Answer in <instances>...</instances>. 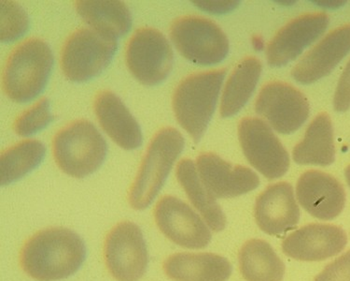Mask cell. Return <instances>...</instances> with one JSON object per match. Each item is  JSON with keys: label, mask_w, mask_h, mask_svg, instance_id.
I'll list each match as a JSON object with an SVG mask.
<instances>
[{"label": "cell", "mask_w": 350, "mask_h": 281, "mask_svg": "<svg viewBox=\"0 0 350 281\" xmlns=\"http://www.w3.org/2000/svg\"><path fill=\"white\" fill-rule=\"evenodd\" d=\"M85 258L83 240L70 229L56 227L42 230L25 242L20 264L34 280L56 281L75 274Z\"/></svg>", "instance_id": "cell-1"}, {"label": "cell", "mask_w": 350, "mask_h": 281, "mask_svg": "<svg viewBox=\"0 0 350 281\" xmlns=\"http://www.w3.org/2000/svg\"><path fill=\"white\" fill-rule=\"evenodd\" d=\"M226 75V69L191 74L174 91L172 106L176 119L196 143L208 129Z\"/></svg>", "instance_id": "cell-2"}, {"label": "cell", "mask_w": 350, "mask_h": 281, "mask_svg": "<svg viewBox=\"0 0 350 281\" xmlns=\"http://www.w3.org/2000/svg\"><path fill=\"white\" fill-rule=\"evenodd\" d=\"M53 65V55L44 40L31 38L18 45L8 58L3 89L15 102H27L44 89Z\"/></svg>", "instance_id": "cell-3"}, {"label": "cell", "mask_w": 350, "mask_h": 281, "mask_svg": "<svg viewBox=\"0 0 350 281\" xmlns=\"http://www.w3.org/2000/svg\"><path fill=\"white\" fill-rule=\"evenodd\" d=\"M183 135L175 127L160 130L150 140L129 194L135 210L147 208L157 198L184 148Z\"/></svg>", "instance_id": "cell-4"}, {"label": "cell", "mask_w": 350, "mask_h": 281, "mask_svg": "<svg viewBox=\"0 0 350 281\" xmlns=\"http://www.w3.org/2000/svg\"><path fill=\"white\" fill-rule=\"evenodd\" d=\"M53 150L56 164L64 173L83 178L101 167L108 147L94 124L81 119L66 125L55 134Z\"/></svg>", "instance_id": "cell-5"}, {"label": "cell", "mask_w": 350, "mask_h": 281, "mask_svg": "<svg viewBox=\"0 0 350 281\" xmlns=\"http://www.w3.org/2000/svg\"><path fill=\"white\" fill-rule=\"evenodd\" d=\"M117 40L93 28H80L66 39L61 52V68L70 81L83 83L99 75L116 53Z\"/></svg>", "instance_id": "cell-6"}, {"label": "cell", "mask_w": 350, "mask_h": 281, "mask_svg": "<svg viewBox=\"0 0 350 281\" xmlns=\"http://www.w3.org/2000/svg\"><path fill=\"white\" fill-rule=\"evenodd\" d=\"M170 38L183 58L198 65H215L229 53V40L224 30L198 15L177 18L171 25Z\"/></svg>", "instance_id": "cell-7"}, {"label": "cell", "mask_w": 350, "mask_h": 281, "mask_svg": "<svg viewBox=\"0 0 350 281\" xmlns=\"http://www.w3.org/2000/svg\"><path fill=\"white\" fill-rule=\"evenodd\" d=\"M127 68L145 86H157L172 71L174 53L165 36L152 27H142L130 38L125 52Z\"/></svg>", "instance_id": "cell-8"}, {"label": "cell", "mask_w": 350, "mask_h": 281, "mask_svg": "<svg viewBox=\"0 0 350 281\" xmlns=\"http://www.w3.org/2000/svg\"><path fill=\"white\" fill-rule=\"evenodd\" d=\"M239 137L247 162L268 180L280 178L288 172V151L264 120L244 117L239 124Z\"/></svg>", "instance_id": "cell-9"}, {"label": "cell", "mask_w": 350, "mask_h": 281, "mask_svg": "<svg viewBox=\"0 0 350 281\" xmlns=\"http://www.w3.org/2000/svg\"><path fill=\"white\" fill-rule=\"evenodd\" d=\"M255 111L278 134H291L305 124L310 107L299 89L284 82L274 81L260 89Z\"/></svg>", "instance_id": "cell-10"}, {"label": "cell", "mask_w": 350, "mask_h": 281, "mask_svg": "<svg viewBox=\"0 0 350 281\" xmlns=\"http://www.w3.org/2000/svg\"><path fill=\"white\" fill-rule=\"evenodd\" d=\"M105 260L117 281H137L145 274L149 262L142 230L133 222L117 224L105 241Z\"/></svg>", "instance_id": "cell-11"}, {"label": "cell", "mask_w": 350, "mask_h": 281, "mask_svg": "<svg viewBox=\"0 0 350 281\" xmlns=\"http://www.w3.org/2000/svg\"><path fill=\"white\" fill-rule=\"evenodd\" d=\"M154 219L168 239L185 249H204L211 241V232L203 219L177 197L161 198L154 208Z\"/></svg>", "instance_id": "cell-12"}, {"label": "cell", "mask_w": 350, "mask_h": 281, "mask_svg": "<svg viewBox=\"0 0 350 281\" xmlns=\"http://www.w3.org/2000/svg\"><path fill=\"white\" fill-rule=\"evenodd\" d=\"M329 23L325 12H309L280 28L267 47V60L272 67L287 65L325 32Z\"/></svg>", "instance_id": "cell-13"}, {"label": "cell", "mask_w": 350, "mask_h": 281, "mask_svg": "<svg viewBox=\"0 0 350 281\" xmlns=\"http://www.w3.org/2000/svg\"><path fill=\"white\" fill-rule=\"evenodd\" d=\"M196 170L204 186L215 199L234 198L260 185L259 176L246 166L232 164L214 153H202Z\"/></svg>", "instance_id": "cell-14"}, {"label": "cell", "mask_w": 350, "mask_h": 281, "mask_svg": "<svg viewBox=\"0 0 350 281\" xmlns=\"http://www.w3.org/2000/svg\"><path fill=\"white\" fill-rule=\"evenodd\" d=\"M346 232L334 224L306 225L286 237L282 250L287 256L305 262H319L336 256L347 246Z\"/></svg>", "instance_id": "cell-15"}, {"label": "cell", "mask_w": 350, "mask_h": 281, "mask_svg": "<svg viewBox=\"0 0 350 281\" xmlns=\"http://www.w3.org/2000/svg\"><path fill=\"white\" fill-rule=\"evenodd\" d=\"M296 195L308 213L323 221L336 219L346 204L343 185L333 175L318 170L306 171L300 176Z\"/></svg>", "instance_id": "cell-16"}, {"label": "cell", "mask_w": 350, "mask_h": 281, "mask_svg": "<svg viewBox=\"0 0 350 281\" xmlns=\"http://www.w3.org/2000/svg\"><path fill=\"white\" fill-rule=\"evenodd\" d=\"M300 216L293 186L287 182L267 186L255 203V221L270 236H280L295 229Z\"/></svg>", "instance_id": "cell-17"}, {"label": "cell", "mask_w": 350, "mask_h": 281, "mask_svg": "<svg viewBox=\"0 0 350 281\" xmlns=\"http://www.w3.org/2000/svg\"><path fill=\"white\" fill-rule=\"evenodd\" d=\"M350 52V24L332 30L291 71L298 83L310 84L329 75Z\"/></svg>", "instance_id": "cell-18"}, {"label": "cell", "mask_w": 350, "mask_h": 281, "mask_svg": "<svg viewBox=\"0 0 350 281\" xmlns=\"http://www.w3.org/2000/svg\"><path fill=\"white\" fill-rule=\"evenodd\" d=\"M94 108L102 130L119 147L125 150L140 147L143 136L139 124L113 92H99L94 99Z\"/></svg>", "instance_id": "cell-19"}, {"label": "cell", "mask_w": 350, "mask_h": 281, "mask_svg": "<svg viewBox=\"0 0 350 281\" xmlns=\"http://www.w3.org/2000/svg\"><path fill=\"white\" fill-rule=\"evenodd\" d=\"M163 270L174 281H226L232 265L214 253H176L163 262Z\"/></svg>", "instance_id": "cell-20"}, {"label": "cell", "mask_w": 350, "mask_h": 281, "mask_svg": "<svg viewBox=\"0 0 350 281\" xmlns=\"http://www.w3.org/2000/svg\"><path fill=\"white\" fill-rule=\"evenodd\" d=\"M76 11L91 28L116 39L129 32L131 12L118 0H81L75 2Z\"/></svg>", "instance_id": "cell-21"}, {"label": "cell", "mask_w": 350, "mask_h": 281, "mask_svg": "<svg viewBox=\"0 0 350 281\" xmlns=\"http://www.w3.org/2000/svg\"><path fill=\"white\" fill-rule=\"evenodd\" d=\"M293 160L301 165L329 166L336 160L331 117L321 112L312 120L305 137L295 145Z\"/></svg>", "instance_id": "cell-22"}, {"label": "cell", "mask_w": 350, "mask_h": 281, "mask_svg": "<svg viewBox=\"0 0 350 281\" xmlns=\"http://www.w3.org/2000/svg\"><path fill=\"white\" fill-rule=\"evenodd\" d=\"M262 71V63L254 56H247L237 64L222 93L219 106L222 117L234 116L246 106L256 88Z\"/></svg>", "instance_id": "cell-23"}, {"label": "cell", "mask_w": 350, "mask_h": 281, "mask_svg": "<svg viewBox=\"0 0 350 281\" xmlns=\"http://www.w3.org/2000/svg\"><path fill=\"white\" fill-rule=\"evenodd\" d=\"M176 176L191 204L198 209L212 231L221 232L226 226V217L216 199L209 194L199 178L196 166L190 158L178 163Z\"/></svg>", "instance_id": "cell-24"}, {"label": "cell", "mask_w": 350, "mask_h": 281, "mask_svg": "<svg viewBox=\"0 0 350 281\" xmlns=\"http://www.w3.org/2000/svg\"><path fill=\"white\" fill-rule=\"evenodd\" d=\"M240 272L247 281H282L285 265L267 241L250 239L239 252Z\"/></svg>", "instance_id": "cell-25"}, {"label": "cell", "mask_w": 350, "mask_h": 281, "mask_svg": "<svg viewBox=\"0 0 350 281\" xmlns=\"http://www.w3.org/2000/svg\"><path fill=\"white\" fill-rule=\"evenodd\" d=\"M46 148L38 140H24L2 152L0 182L2 186L21 180L42 163Z\"/></svg>", "instance_id": "cell-26"}, {"label": "cell", "mask_w": 350, "mask_h": 281, "mask_svg": "<svg viewBox=\"0 0 350 281\" xmlns=\"http://www.w3.org/2000/svg\"><path fill=\"white\" fill-rule=\"evenodd\" d=\"M0 36L3 42H11L24 35L29 27V17L14 1H0Z\"/></svg>", "instance_id": "cell-27"}, {"label": "cell", "mask_w": 350, "mask_h": 281, "mask_svg": "<svg viewBox=\"0 0 350 281\" xmlns=\"http://www.w3.org/2000/svg\"><path fill=\"white\" fill-rule=\"evenodd\" d=\"M52 119L50 101L48 99L43 98L36 102L34 106L23 112L15 119L14 130L19 136H29L44 129Z\"/></svg>", "instance_id": "cell-28"}, {"label": "cell", "mask_w": 350, "mask_h": 281, "mask_svg": "<svg viewBox=\"0 0 350 281\" xmlns=\"http://www.w3.org/2000/svg\"><path fill=\"white\" fill-rule=\"evenodd\" d=\"M314 281H350V250L327 265Z\"/></svg>", "instance_id": "cell-29"}, {"label": "cell", "mask_w": 350, "mask_h": 281, "mask_svg": "<svg viewBox=\"0 0 350 281\" xmlns=\"http://www.w3.org/2000/svg\"><path fill=\"white\" fill-rule=\"evenodd\" d=\"M334 107L336 112H346L350 108V60L337 84Z\"/></svg>", "instance_id": "cell-30"}, {"label": "cell", "mask_w": 350, "mask_h": 281, "mask_svg": "<svg viewBox=\"0 0 350 281\" xmlns=\"http://www.w3.org/2000/svg\"><path fill=\"white\" fill-rule=\"evenodd\" d=\"M202 11L211 14H226L239 6V1H193Z\"/></svg>", "instance_id": "cell-31"}, {"label": "cell", "mask_w": 350, "mask_h": 281, "mask_svg": "<svg viewBox=\"0 0 350 281\" xmlns=\"http://www.w3.org/2000/svg\"><path fill=\"white\" fill-rule=\"evenodd\" d=\"M345 175H346L347 182L350 186V164L347 166L346 170H345Z\"/></svg>", "instance_id": "cell-32"}]
</instances>
